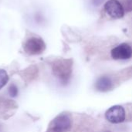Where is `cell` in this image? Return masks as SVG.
<instances>
[{"mask_svg": "<svg viewBox=\"0 0 132 132\" xmlns=\"http://www.w3.org/2000/svg\"><path fill=\"white\" fill-rule=\"evenodd\" d=\"M72 126V119L69 114L62 113L50 123L46 132H67Z\"/></svg>", "mask_w": 132, "mask_h": 132, "instance_id": "obj_2", "label": "cell"}, {"mask_svg": "<svg viewBox=\"0 0 132 132\" xmlns=\"http://www.w3.org/2000/svg\"><path fill=\"white\" fill-rule=\"evenodd\" d=\"M9 80V77L7 72L3 69H0V90L7 84Z\"/></svg>", "mask_w": 132, "mask_h": 132, "instance_id": "obj_8", "label": "cell"}, {"mask_svg": "<svg viewBox=\"0 0 132 132\" xmlns=\"http://www.w3.org/2000/svg\"><path fill=\"white\" fill-rule=\"evenodd\" d=\"M52 69L53 74L62 84H67L71 76L72 61L65 59L57 60L53 63Z\"/></svg>", "mask_w": 132, "mask_h": 132, "instance_id": "obj_1", "label": "cell"}, {"mask_svg": "<svg viewBox=\"0 0 132 132\" xmlns=\"http://www.w3.org/2000/svg\"><path fill=\"white\" fill-rule=\"evenodd\" d=\"M105 117L106 119L112 124H120L125 121L126 111L122 106L115 105L107 111Z\"/></svg>", "mask_w": 132, "mask_h": 132, "instance_id": "obj_4", "label": "cell"}, {"mask_svg": "<svg viewBox=\"0 0 132 132\" xmlns=\"http://www.w3.org/2000/svg\"><path fill=\"white\" fill-rule=\"evenodd\" d=\"M125 10L128 12L132 11V0H125Z\"/></svg>", "mask_w": 132, "mask_h": 132, "instance_id": "obj_10", "label": "cell"}, {"mask_svg": "<svg viewBox=\"0 0 132 132\" xmlns=\"http://www.w3.org/2000/svg\"><path fill=\"white\" fill-rule=\"evenodd\" d=\"M104 10L113 19H121L125 15V8L118 0H108L104 5Z\"/></svg>", "mask_w": 132, "mask_h": 132, "instance_id": "obj_5", "label": "cell"}, {"mask_svg": "<svg viewBox=\"0 0 132 132\" xmlns=\"http://www.w3.org/2000/svg\"><path fill=\"white\" fill-rule=\"evenodd\" d=\"M0 132H2V131H1V129H0Z\"/></svg>", "mask_w": 132, "mask_h": 132, "instance_id": "obj_11", "label": "cell"}, {"mask_svg": "<svg viewBox=\"0 0 132 132\" xmlns=\"http://www.w3.org/2000/svg\"><path fill=\"white\" fill-rule=\"evenodd\" d=\"M46 49L44 41L39 37H31L24 44V50L29 55L41 54Z\"/></svg>", "mask_w": 132, "mask_h": 132, "instance_id": "obj_3", "label": "cell"}, {"mask_svg": "<svg viewBox=\"0 0 132 132\" xmlns=\"http://www.w3.org/2000/svg\"><path fill=\"white\" fill-rule=\"evenodd\" d=\"M18 94H19V90L17 86L14 84H11L9 87V94L12 97H15L18 95Z\"/></svg>", "mask_w": 132, "mask_h": 132, "instance_id": "obj_9", "label": "cell"}, {"mask_svg": "<svg viewBox=\"0 0 132 132\" xmlns=\"http://www.w3.org/2000/svg\"><path fill=\"white\" fill-rule=\"evenodd\" d=\"M111 56L114 60H126L132 57V47L127 43L119 44L112 49L111 52Z\"/></svg>", "mask_w": 132, "mask_h": 132, "instance_id": "obj_6", "label": "cell"}, {"mask_svg": "<svg viewBox=\"0 0 132 132\" xmlns=\"http://www.w3.org/2000/svg\"><path fill=\"white\" fill-rule=\"evenodd\" d=\"M96 89L101 92H107L112 90L114 87V81L110 76L101 77L96 82Z\"/></svg>", "mask_w": 132, "mask_h": 132, "instance_id": "obj_7", "label": "cell"}]
</instances>
